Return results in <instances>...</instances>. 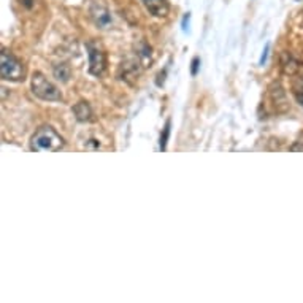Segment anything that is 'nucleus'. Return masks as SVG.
Segmentation results:
<instances>
[{"instance_id":"f257e3e1","label":"nucleus","mask_w":303,"mask_h":303,"mask_svg":"<svg viewBox=\"0 0 303 303\" xmlns=\"http://www.w3.org/2000/svg\"><path fill=\"white\" fill-rule=\"evenodd\" d=\"M65 141L64 138L51 127V125H43L40 127L30 138V148L32 151H61L64 148Z\"/></svg>"},{"instance_id":"f03ea898","label":"nucleus","mask_w":303,"mask_h":303,"mask_svg":"<svg viewBox=\"0 0 303 303\" xmlns=\"http://www.w3.org/2000/svg\"><path fill=\"white\" fill-rule=\"evenodd\" d=\"M30 88H32V94L35 97H38V99L45 100V102H59V100H62L61 91L57 89L51 81H48V79L45 78L43 73H40V72H35L32 75Z\"/></svg>"},{"instance_id":"7ed1b4c3","label":"nucleus","mask_w":303,"mask_h":303,"mask_svg":"<svg viewBox=\"0 0 303 303\" xmlns=\"http://www.w3.org/2000/svg\"><path fill=\"white\" fill-rule=\"evenodd\" d=\"M0 73L5 81H21L26 76V68L13 54L3 49L0 54Z\"/></svg>"},{"instance_id":"20e7f679","label":"nucleus","mask_w":303,"mask_h":303,"mask_svg":"<svg viewBox=\"0 0 303 303\" xmlns=\"http://www.w3.org/2000/svg\"><path fill=\"white\" fill-rule=\"evenodd\" d=\"M88 54H89V72L95 76L104 75L106 68V59L105 54L99 46L94 43H88Z\"/></svg>"},{"instance_id":"39448f33","label":"nucleus","mask_w":303,"mask_h":303,"mask_svg":"<svg viewBox=\"0 0 303 303\" xmlns=\"http://www.w3.org/2000/svg\"><path fill=\"white\" fill-rule=\"evenodd\" d=\"M146 11L154 18H165L170 11L168 0H141Z\"/></svg>"},{"instance_id":"423d86ee","label":"nucleus","mask_w":303,"mask_h":303,"mask_svg":"<svg viewBox=\"0 0 303 303\" xmlns=\"http://www.w3.org/2000/svg\"><path fill=\"white\" fill-rule=\"evenodd\" d=\"M91 15L95 19V22L99 24L102 29H105L111 24V16L108 13V10L100 7V5H92V10H91Z\"/></svg>"},{"instance_id":"0eeeda50","label":"nucleus","mask_w":303,"mask_h":303,"mask_svg":"<svg viewBox=\"0 0 303 303\" xmlns=\"http://www.w3.org/2000/svg\"><path fill=\"white\" fill-rule=\"evenodd\" d=\"M73 113L79 122H88L92 119V110L88 105V102H78V104L73 106Z\"/></svg>"},{"instance_id":"6e6552de","label":"nucleus","mask_w":303,"mask_h":303,"mask_svg":"<svg viewBox=\"0 0 303 303\" xmlns=\"http://www.w3.org/2000/svg\"><path fill=\"white\" fill-rule=\"evenodd\" d=\"M54 76L59 79V81L62 83H67L68 79H70V75H72V70H70V67H68L67 64H59V65H56L54 67Z\"/></svg>"},{"instance_id":"1a4fd4ad","label":"nucleus","mask_w":303,"mask_h":303,"mask_svg":"<svg viewBox=\"0 0 303 303\" xmlns=\"http://www.w3.org/2000/svg\"><path fill=\"white\" fill-rule=\"evenodd\" d=\"M170 127H171V122L170 119L167 122H165V127H164V132L161 135V150L165 151V148H167V141H168V136H170Z\"/></svg>"},{"instance_id":"9d476101","label":"nucleus","mask_w":303,"mask_h":303,"mask_svg":"<svg viewBox=\"0 0 303 303\" xmlns=\"http://www.w3.org/2000/svg\"><path fill=\"white\" fill-rule=\"evenodd\" d=\"M294 94L297 97V100L303 105V76L299 78V81L294 84Z\"/></svg>"},{"instance_id":"9b49d317","label":"nucleus","mask_w":303,"mask_h":303,"mask_svg":"<svg viewBox=\"0 0 303 303\" xmlns=\"http://www.w3.org/2000/svg\"><path fill=\"white\" fill-rule=\"evenodd\" d=\"M198 67H200V59H198V57H194V61H192V68H191L192 76H196V75H197Z\"/></svg>"},{"instance_id":"f8f14e48","label":"nucleus","mask_w":303,"mask_h":303,"mask_svg":"<svg viewBox=\"0 0 303 303\" xmlns=\"http://www.w3.org/2000/svg\"><path fill=\"white\" fill-rule=\"evenodd\" d=\"M268 51H270V43H267V45H265V49H264V53H262V56H260L259 65H264L265 62H267V56H268Z\"/></svg>"},{"instance_id":"ddd939ff","label":"nucleus","mask_w":303,"mask_h":303,"mask_svg":"<svg viewBox=\"0 0 303 303\" xmlns=\"http://www.w3.org/2000/svg\"><path fill=\"white\" fill-rule=\"evenodd\" d=\"M21 5H24L26 8H32L33 7V0H19Z\"/></svg>"},{"instance_id":"4468645a","label":"nucleus","mask_w":303,"mask_h":303,"mask_svg":"<svg viewBox=\"0 0 303 303\" xmlns=\"http://www.w3.org/2000/svg\"><path fill=\"white\" fill-rule=\"evenodd\" d=\"M187 21H189V15H186L184 18H182V29H184V30H186V22Z\"/></svg>"}]
</instances>
